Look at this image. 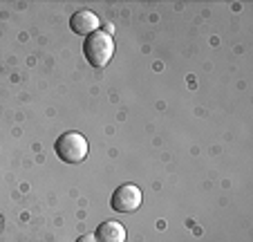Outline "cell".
Here are the masks:
<instances>
[{
    "label": "cell",
    "instance_id": "1",
    "mask_svg": "<svg viewBox=\"0 0 253 242\" xmlns=\"http://www.w3.org/2000/svg\"><path fill=\"white\" fill-rule=\"evenodd\" d=\"M83 54L94 67H103L110 63L112 54H115V41H112L110 32H94L85 38L83 43Z\"/></svg>",
    "mask_w": 253,
    "mask_h": 242
},
{
    "label": "cell",
    "instance_id": "2",
    "mask_svg": "<svg viewBox=\"0 0 253 242\" xmlns=\"http://www.w3.org/2000/svg\"><path fill=\"white\" fill-rule=\"evenodd\" d=\"M54 150H56L58 159L65 161V164H79L87 157V142L81 133H63L61 137L54 144Z\"/></svg>",
    "mask_w": 253,
    "mask_h": 242
},
{
    "label": "cell",
    "instance_id": "3",
    "mask_svg": "<svg viewBox=\"0 0 253 242\" xmlns=\"http://www.w3.org/2000/svg\"><path fill=\"white\" fill-rule=\"evenodd\" d=\"M141 199H143V195H141V191H139V186L124 184L112 193L110 206L117 213H132V211H137L139 206H141Z\"/></svg>",
    "mask_w": 253,
    "mask_h": 242
},
{
    "label": "cell",
    "instance_id": "4",
    "mask_svg": "<svg viewBox=\"0 0 253 242\" xmlns=\"http://www.w3.org/2000/svg\"><path fill=\"white\" fill-rule=\"evenodd\" d=\"M70 29L74 34H81V36H90V34L99 32V18L90 9H79L70 18Z\"/></svg>",
    "mask_w": 253,
    "mask_h": 242
},
{
    "label": "cell",
    "instance_id": "5",
    "mask_svg": "<svg viewBox=\"0 0 253 242\" xmlns=\"http://www.w3.org/2000/svg\"><path fill=\"white\" fill-rule=\"evenodd\" d=\"M126 236H128L126 227L117 220H108L96 229V240L99 242H126Z\"/></svg>",
    "mask_w": 253,
    "mask_h": 242
},
{
    "label": "cell",
    "instance_id": "6",
    "mask_svg": "<svg viewBox=\"0 0 253 242\" xmlns=\"http://www.w3.org/2000/svg\"><path fill=\"white\" fill-rule=\"evenodd\" d=\"M77 242H99V240H96V236H92V233H85V236H81Z\"/></svg>",
    "mask_w": 253,
    "mask_h": 242
}]
</instances>
